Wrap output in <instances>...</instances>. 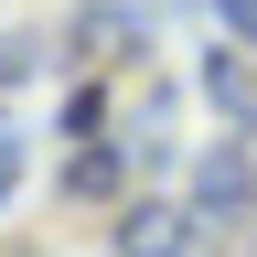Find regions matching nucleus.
Wrapping results in <instances>:
<instances>
[{
	"label": "nucleus",
	"mask_w": 257,
	"mask_h": 257,
	"mask_svg": "<svg viewBox=\"0 0 257 257\" xmlns=\"http://www.w3.org/2000/svg\"><path fill=\"white\" fill-rule=\"evenodd\" d=\"M118 257H193V225L182 214H128L118 225Z\"/></svg>",
	"instance_id": "nucleus-1"
}]
</instances>
